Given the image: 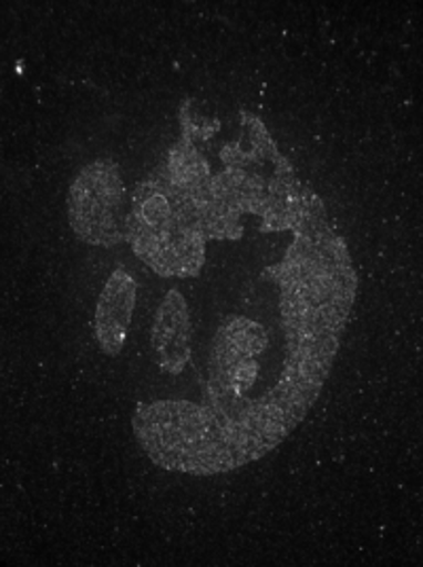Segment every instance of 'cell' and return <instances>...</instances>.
<instances>
[{
  "instance_id": "1",
  "label": "cell",
  "mask_w": 423,
  "mask_h": 567,
  "mask_svg": "<svg viewBox=\"0 0 423 567\" xmlns=\"http://www.w3.org/2000/svg\"><path fill=\"white\" fill-rule=\"evenodd\" d=\"M358 295L353 260L337 269L297 316L282 348L274 346V327L250 316H227L212 337L208 381L197 402H142L132 415V430L146 457L167 473H234L248 466V450L259 422L262 402L269 394V371L280 379V402L290 434L297 430L322 394L334 360L282 358L327 339H341L343 332H329L303 341L311 332L348 324ZM280 297V292H278Z\"/></svg>"
},
{
  "instance_id": "2",
  "label": "cell",
  "mask_w": 423,
  "mask_h": 567,
  "mask_svg": "<svg viewBox=\"0 0 423 567\" xmlns=\"http://www.w3.org/2000/svg\"><path fill=\"white\" fill-rule=\"evenodd\" d=\"M239 121L241 134L220 148L223 169L212 174V202L199 214L206 239H239L244 214L262 218L283 190L299 183L265 121L246 109L239 111Z\"/></svg>"
},
{
  "instance_id": "3",
  "label": "cell",
  "mask_w": 423,
  "mask_h": 567,
  "mask_svg": "<svg viewBox=\"0 0 423 567\" xmlns=\"http://www.w3.org/2000/svg\"><path fill=\"white\" fill-rule=\"evenodd\" d=\"M123 202L125 187L115 159L100 157L83 166L69 189V220L76 239L97 248L127 241Z\"/></svg>"
},
{
  "instance_id": "4",
  "label": "cell",
  "mask_w": 423,
  "mask_h": 567,
  "mask_svg": "<svg viewBox=\"0 0 423 567\" xmlns=\"http://www.w3.org/2000/svg\"><path fill=\"white\" fill-rule=\"evenodd\" d=\"M190 334L193 324L187 299L178 288H169L157 306L151 329L155 364L167 375H178L185 371L190 360Z\"/></svg>"
},
{
  "instance_id": "5",
  "label": "cell",
  "mask_w": 423,
  "mask_h": 567,
  "mask_svg": "<svg viewBox=\"0 0 423 567\" xmlns=\"http://www.w3.org/2000/svg\"><path fill=\"white\" fill-rule=\"evenodd\" d=\"M138 286L134 276L118 265L104 284L95 303V341L100 350L111 358L123 352L132 316L136 308Z\"/></svg>"
}]
</instances>
